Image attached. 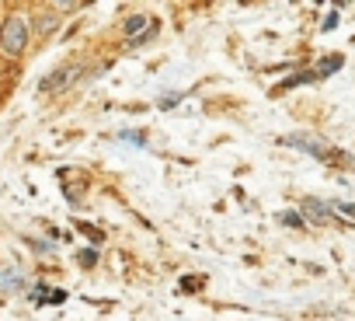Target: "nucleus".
Returning a JSON list of instances; mask_svg holds the SVG:
<instances>
[{
  "mask_svg": "<svg viewBox=\"0 0 355 321\" xmlns=\"http://www.w3.org/2000/svg\"><path fill=\"white\" fill-rule=\"evenodd\" d=\"M334 25H338V15H327V22H324V32H331Z\"/></svg>",
  "mask_w": 355,
  "mask_h": 321,
  "instance_id": "nucleus-11",
  "label": "nucleus"
},
{
  "mask_svg": "<svg viewBox=\"0 0 355 321\" xmlns=\"http://www.w3.org/2000/svg\"><path fill=\"white\" fill-rule=\"evenodd\" d=\"M338 210H341V213H348V217H355V203H341Z\"/></svg>",
  "mask_w": 355,
  "mask_h": 321,
  "instance_id": "nucleus-12",
  "label": "nucleus"
},
{
  "mask_svg": "<svg viewBox=\"0 0 355 321\" xmlns=\"http://www.w3.org/2000/svg\"><path fill=\"white\" fill-rule=\"evenodd\" d=\"M143 25H146V15H136V18H129V22H125V35H132V32H139Z\"/></svg>",
  "mask_w": 355,
  "mask_h": 321,
  "instance_id": "nucleus-7",
  "label": "nucleus"
},
{
  "mask_svg": "<svg viewBox=\"0 0 355 321\" xmlns=\"http://www.w3.org/2000/svg\"><path fill=\"white\" fill-rule=\"evenodd\" d=\"M56 28H60V8H56V11L35 15V32H39V35H53Z\"/></svg>",
  "mask_w": 355,
  "mask_h": 321,
  "instance_id": "nucleus-4",
  "label": "nucleus"
},
{
  "mask_svg": "<svg viewBox=\"0 0 355 321\" xmlns=\"http://www.w3.org/2000/svg\"><path fill=\"white\" fill-rule=\"evenodd\" d=\"M25 49H28V22L25 15H8L0 25V53L8 60H18Z\"/></svg>",
  "mask_w": 355,
  "mask_h": 321,
  "instance_id": "nucleus-1",
  "label": "nucleus"
},
{
  "mask_svg": "<svg viewBox=\"0 0 355 321\" xmlns=\"http://www.w3.org/2000/svg\"><path fill=\"white\" fill-rule=\"evenodd\" d=\"M338 67H341V56H327V60H320V67H317L313 74H317V77H327V74H334Z\"/></svg>",
  "mask_w": 355,
  "mask_h": 321,
  "instance_id": "nucleus-6",
  "label": "nucleus"
},
{
  "mask_svg": "<svg viewBox=\"0 0 355 321\" xmlns=\"http://www.w3.org/2000/svg\"><path fill=\"white\" fill-rule=\"evenodd\" d=\"M77 77H80V63H77V60H70V63H63L60 70H53V77H46V81H42V94L67 91V88H70Z\"/></svg>",
  "mask_w": 355,
  "mask_h": 321,
  "instance_id": "nucleus-2",
  "label": "nucleus"
},
{
  "mask_svg": "<svg viewBox=\"0 0 355 321\" xmlns=\"http://www.w3.org/2000/svg\"><path fill=\"white\" fill-rule=\"evenodd\" d=\"M39 293H46V300H49V304H63V300H67V293H63V290H42V286H39Z\"/></svg>",
  "mask_w": 355,
  "mask_h": 321,
  "instance_id": "nucleus-8",
  "label": "nucleus"
},
{
  "mask_svg": "<svg viewBox=\"0 0 355 321\" xmlns=\"http://www.w3.org/2000/svg\"><path fill=\"white\" fill-rule=\"evenodd\" d=\"M282 224H289V227H303V217H296L293 210H286V213H282Z\"/></svg>",
  "mask_w": 355,
  "mask_h": 321,
  "instance_id": "nucleus-9",
  "label": "nucleus"
},
{
  "mask_svg": "<svg viewBox=\"0 0 355 321\" xmlns=\"http://www.w3.org/2000/svg\"><path fill=\"white\" fill-rule=\"evenodd\" d=\"M303 210H306L317 224H327V220H331V206H327V203H320V199H306V203H303Z\"/></svg>",
  "mask_w": 355,
  "mask_h": 321,
  "instance_id": "nucleus-5",
  "label": "nucleus"
},
{
  "mask_svg": "<svg viewBox=\"0 0 355 321\" xmlns=\"http://www.w3.org/2000/svg\"><path fill=\"white\" fill-rule=\"evenodd\" d=\"M80 262H87V265H94V262H98V255H94V252H80Z\"/></svg>",
  "mask_w": 355,
  "mask_h": 321,
  "instance_id": "nucleus-10",
  "label": "nucleus"
},
{
  "mask_svg": "<svg viewBox=\"0 0 355 321\" xmlns=\"http://www.w3.org/2000/svg\"><path fill=\"white\" fill-rule=\"evenodd\" d=\"M282 143H286V147H300V150H306V154H313V157H324V154H327V147H324L320 140H310V136H286Z\"/></svg>",
  "mask_w": 355,
  "mask_h": 321,
  "instance_id": "nucleus-3",
  "label": "nucleus"
}]
</instances>
